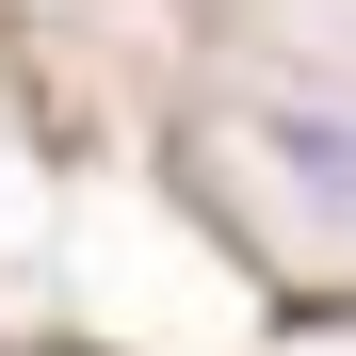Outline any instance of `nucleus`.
<instances>
[{
    "label": "nucleus",
    "instance_id": "1",
    "mask_svg": "<svg viewBox=\"0 0 356 356\" xmlns=\"http://www.w3.org/2000/svg\"><path fill=\"white\" fill-rule=\"evenodd\" d=\"M275 162H291V178H340V195H356V113L291 97V113H275Z\"/></svg>",
    "mask_w": 356,
    "mask_h": 356
}]
</instances>
